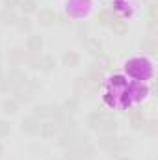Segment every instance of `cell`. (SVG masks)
Wrapping results in <instances>:
<instances>
[{"label":"cell","mask_w":158,"mask_h":160,"mask_svg":"<svg viewBox=\"0 0 158 160\" xmlns=\"http://www.w3.org/2000/svg\"><path fill=\"white\" fill-rule=\"evenodd\" d=\"M37 17H39V22L45 24V26H48V24H52L56 21V13L50 11V9H41L39 13H37Z\"/></svg>","instance_id":"e0dca14e"},{"label":"cell","mask_w":158,"mask_h":160,"mask_svg":"<svg viewBox=\"0 0 158 160\" xmlns=\"http://www.w3.org/2000/svg\"><path fill=\"white\" fill-rule=\"evenodd\" d=\"M102 119H104V114H101V112H93V114L87 116L86 123H87V127H89L91 130H101Z\"/></svg>","instance_id":"7c38bea8"},{"label":"cell","mask_w":158,"mask_h":160,"mask_svg":"<svg viewBox=\"0 0 158 160\" xmlns=\"http://www.w3.org/2000/svg\"><path fill=\"white\" fill-rule=\"evenodd\" d=\"M52 112H54V106L52 104H39L34 108L32 116L36 119H52Z\"/></svg>","instance_id":"8992f818"},{"label":"cell","mask_w":158,"mask_h":160,"mask_svg":"<svg viewBox=\"0 0 158 160\" xmlns=\"http://www.w3.org/2000/svg\"><path fill=\"white\" fill-rule=\"evenodd\" d=\"M9 89H13V88L6 82V78H2L0 80V91H9Z\"/></svg>","instance_id":"f1b7e54d"},{"label":"cell","mask_w":158,"mask_h":160,"mask_svg":"<svg viewBox=\"0 0 158 160\" xmlns=\"http://www.w3.org/2000/svg\"><path fill=\"white\" fill-rule=\"evenodd\" d=\"M24 58H26V52H24V48L22 47H13L11 50H9V54H7V60H9V63L11 65H19V63H22L24 62Z\"/></svg>","instance_id":"52a82bcc"},{"label":"cell","mask_w":158,"mask_h":160,"mask_svg":"<svg viewBox=\"0 0 158 160\" xmlns=\"http://www.w3.org/2000/svg\"><path fill=\"white\" fill-rule=\"evenodd\" d=\"M11 134V125L7 123V121L0 119V138H6V136H9Z\"/></svg>","instance_id":"484cf974"},{"label":"cell","mask_w":158,"mask_h":160,"mask_svg":"<svg viewBox=\"0 0 158 160\" xmlns=\"http://www.w3.org/2000/svg\"><path fill=\"white\" fill-rule=\"evenodd\" d=\"M4 153V145H2V142H0V155Z\"/></svg>","instance_id":"1f68e13d"},{"label":"cell","mask_w":158,"mask_h":160,"mask_svg":"<svg viewBox=\"0 0 158 160\" xmlns=\"http://www.w3.org/2000/svg\"><path fill=\"white\" fill-rule=\"evenodd\" d=\"M86 48L91 56H99L102 52V43L99 39H86Z\"/></svg>","instance_id":"2e32d148"},{"label":"cell","mask_w":158,"mask_h":160,"mask_svg":"<svg viewBox=\"0 0 158 160\" xmlns=\"http://www.w3.org/2000/svg\"><path fill=\"white\" fill-rule=\"evenodd\" d=\"M0 62H2V52H0Z\"/></svg>","instance_id":"d6a6232c"},{"label":"cell","mask_w":158,"mask_h":160,"mask_svg":"<svg viewBox=\"0 0 158 160\" xmlns=\"http://www.w3.org/2000/svg\"><path fill=\"white\" fill-rule=\"evenodd\" d=\"M2 110H4V114H7V116H15V114L19 112V102H17L13 97H11V99H4Z\"/></svg>","instance_id":"4fadbf2b"},{"label":"cell","mask_w":158,"mask_h":160,"mask_svg":"<svg viewBox=\"0 0 158 160\" xmlns=\"http://www.w3.org/2000/svg\"><path fill=\"white\" fill-rule=\"evenodd\" d=\"M114 84L123 88V86H126V80H125V77H121V75H116V77H112V86Z\"/></svg>","instance_id":"4316f807"},{"label":"cell","mask_w":158,"mask_h":160,"mask_svg":"<svg viewBox=\"0 0 158 160\" xmlns=\"http://www.w3.org/2000/svg\"><path fill=\"white\" fill-rule=\"evenodd\" d=\"M50 160H60V158H50Z\"/></svg>","instance_id":"836d02e7"},{"label":"cell","mask_w":158,"mask_h":160,"mask_svg":"<svg viewBox=\"0 0 158 160\" xmlns=\"http://www.w3.org/2000/svg\"><path fill=\"white\" fill-rule=\"evenodd\" d=\"M30 93H36V91H39L41 89V84L37 82V78H26V82L22 84Z\"/></svg>","instance_id":"7402d4cb"},{"label":"cell","mask_w":158,"mask_h":160,"mask_svg":"<svg viewBox=\"0 0 158 160\" xmlns=\"http://www.w3.org/2000/svg\"><path fill=\"white\" fill-rule=\"evenodd\" d=\"M87 34H89L87 24H86V22H80L78 26H77V38L84 41V39H87Z\"/></svg>","instance_id":"d4e9b609"},{"label":"cell","mask_w":158,"mask_h":160,"mask_svg":"<svg viewBox=\"0 0 158 160\" xmlns=\"http://www.w3.org/2000/svg\"><path fill=\"white\" fill-rule=\"evenodd\" d=\"M58 145H60L62 149H69V147H75V145H78L77 134H75V132H63V134L58 138Z\"/></svg>","instance_id":"ba28073f"},{"label":"cell","mask_w":158,"mask_h":160,"mask_svg":"<svg viewBox=\"0 0 158 160\" xmlns=\"http://www.w3.org/2000/svg\"><path fill=\"white\" fill-rule=\"evenodd\" d=\"M117 160H134L132 157H128V155H119Z\"/></svg>","instance_id":"f546056e"},{"label":"cell","mask_w":158,"mask_h":160,"mask_svg":"<svg viewBox=\"0 0 158 160\" xmlns=\"http://www.w3.org/2000/svg\"><path fill=\"white\" fill-rule=\"evenodd\" d=\"M4 78V69H2V65H0V80Z\"/></svg>","instance_id":"4dcf8cb0"},{"label":"cell","mask_w":158,"mask_h":160,"mask_svg":"<svg viewBox=\"0 0 158 160\" xmlns=\"http://www.w3.org/2000/svg\"><path fill=\"white\" fill-rule=\"evenodd\" d=\"M62 108H63V112L69 114V116H71V114H77L80 110V99L78 97H67V99L63 101V106H62Z\"/></svg>","instance_id":"30bf717a"},{"label":"cell","mask_w":158,"mask_h":160,"mask_svg":"<svg viewBox=\"0 0 158 160\" xmlns=\"http://www.w3.org/2000/svg\"><path fill=\"white\" fill-rule=\"evenodd\" d=\"M21 32H30L32 30V21L28 19V17H21V19H17V24H15Z\"/></svg>","instance_id":"44dd1931"},{"label":"cell","mask_w":158,"mask_h":160,"mask_svg":"<svg viewBox=\"0 0 158 160\" xmlns=\"http://www.w3.org/2000/svg\"><path fill=\"white\" fill-rule=\"evenodd\" d=\"M4 4H6V8H9V9H15V8L21 4V0H4Z\"/></svg>","instance_id":"83f0119b"},{"label":"cell","mask_w":158,"mask_h":160,"mask_svg":"<svg viewBox=\"0 0 158 160\" xmlns=\"http://www.w3.org/2000/svg\"><path fill=\"white\" fill-rule=\"evenodd\" d=\"M21 130L24 134H30V136L37 134L39 132V119H36L32 114L26 116V118H22V121H21Z\"/></svg>","instance_id":"3957f363"},{"label":"cell","mask_w":158,"mask_h":160,"mask_svg":"<svg viewBox=\"0 0 158 160\" xmlns=\"http://www.w3.org/2000/svg\"><path fill=\"white\" fill-rule=\"evenodd\" d=\"M65 155H63V160H82V155H80L78 145L75 147H69V149H63Z\"/></svg>","instance_id":"d6986e66"},{"label":"cell","mask_w":158,"mask_h":160,"mask_svg":"<svg viewBox=\"0 0 158 160\" xmlns=\"http://www.w3.org/2000/svg\"><path fill=\"white\" fill-rule=\"evenodd\" d=\"M17 13L15 9H9V8H2L0 9V22L6 24V26H15L17 24Z\"/></svg>","instance_id":"5b68a950"},{"label":"cell","mask_w":158,"mask_h":160,"mask_svg":"<svg viewBox=\"0 0 158 160\" xmlns=\"http://www.w3.org/2000/svg\"><path fill=\"white\" fill-rule=\"evenodd\" d=\"M24 63L30 67V69H39V54H30L24 58Z\"/></svg>","instance_id":"603a6c76"},{"label":"cell","mask_w":158,"mask_h":160,"mask_svg":"<svg viewBox=\"0 0 158 160\" xmlns=\"http://www.w3.org/2000/svg\"><path fill=\"white\" fill-rule=\"evenodd\" d=\"M43 38H41L39 34H30L28 36V39H26V50L30 52V54H39L41 50H43Z\"/></svg>","instance_id":"277c9868"},{"label":"cell","mask_w":158,"mask_h":160,"mask_svg":"<svg viewBox=\"0 0 158 160\" xmlns=\"http://www.w3.org/2000/svg\"><path fill=\"white\" fill-rule=\"evenodd\" d=\"M110 26H112V30L117 32V34H125V32H126V24H125V21H121V19H117V17L112 21Z\"/></svg>","instance_id":"cb8c5ba5"},{"label":"cell","mask_w":158,"mask_h":160,"mask_svg":"<svg viewBox=\"0 0 158 160\" xmlns=\"http://www.w3.org/2000/svg\"><path fill=\"white\" fill-rule=\"evenodd\" d=\"M62 62H63V65L77 67V65H80V54H77L75 50H69V52H65V54H63Z\"/></svg>","instance_id":"9a60e30c"},{"label":"cell","mask_w":158,"mask_h":160,"mask_svg":"<svg viewBox=\"0 0 158 160\" xmlns=\"http://www.w3.org/2000/svg\"><path fill=\"white\" fill-rule=\"evenodd\" d=\"M97 17H99V21H101V22H104V24H112V21L116 19V15H114L110 9H102V11H99V15H97Z\"/></svg>","instance_id":"ffe728a7"},{"label":"cell","mask_w":158,"mask_h":160,"mask_svg":"<svg viewBox=\"0 0 158 160\" xmlns=\"http://www.w3.org/2000/svg\"><path fill=\"white\" fill-rule=\"evenodd\" d=\"M19 8H21L22 15H24V17H28V15H32V13H36V11H37V2H36V0H21Z\"/></svg>","instance_id":"5bb4252c"},{"label":"cell","mask_w":158,"mask_h":160,"mask_svg":"<svg viewBox=\"0 0 158 160\" xmlns=\"http://www.w3.org/2000/svg\"><path fill=\"white\" fill-rule=\"evenodd\" d=\"M140 47H141V50H145V52H149V54H155L158 50V45H156V39H155V38H145V39H141Z\"/></svg>","instance_id":"ac0fdd59"},{"label":"cell","mask_w":158,"mask_h":160,"mask_svg":"<svg viewBox=\"0 0 158 160\" xmlns=\"http://www.w3.org/2000/svg\"><path fill=\"white\" fill-rule=\"evenodd\" d=\"M13 95H15L13 99H15L17 102H30L34 93H30L24 86H17V88H13Z\"/></svg>","instance_id":"9c48e42d"},{"label":"cell","mask_w":158,"mask_h":160,"mask_svg":"<svg viewBox=\"0 0 158 160\" xmlns=\"http://www.w3.org/2000/svg\"><path fill=\"white\" fill-rule=\"evenodd\" d=\"M58 132H60V127H58V123L54 119L39 123V132H37V134H39L43 140H50V138H54Z\"/></svg>","instance_id":"6da1fadb"},{"label":"cell","mask_w":158,"mask_h":160,"mask_svg":"<svg viewBox=\"0 0 158 160\" xmlns=\"http://www.w3.org/2000/svg\"><path fill=\"white\" fill-rule=\"evenodd\" d=\"M4 78H6V82H7L11 88H17V86H22V84L26 82V75H24L19 67L13 65V67L7 71V75H6Z\"/></svg>","instance_id":"7a4b0ae2"},{"label":"cell","mask_w":158,"mask_h":160,"mask_svg":"<svg viewBox=\"0 0 158 160\" xmlns=\"http://www.w3.org/2000/svg\"><path fill=\"white\" fill-rule=\"evenodd\" d=\"M54 67H56V60H54V56H50V54L39 56V69L43 71V73H52Z\"/></svg>","instance_id":"8fae6325"}]
</instances>
